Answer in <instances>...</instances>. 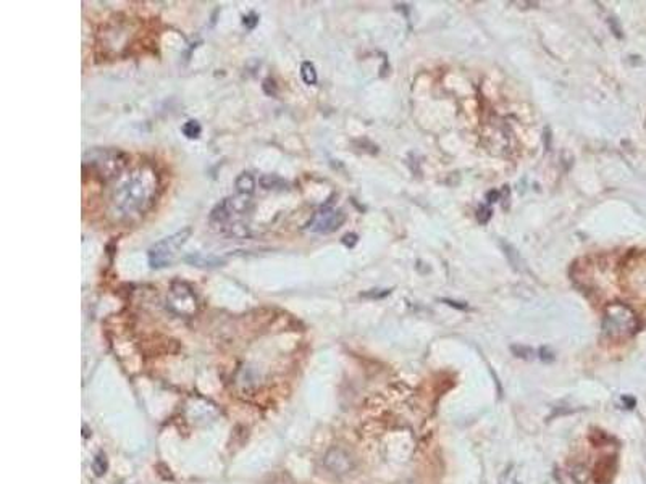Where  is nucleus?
<instances>
[{"label": "nucleus", "mask_w": 646, "mask_h": 484, "mask_svg": "<svg viewBox=\"0 0 646 484\" xmlns=\"http://www.w3.org/2000/svg\"><path fill=\"white\" fill-rule=\"evenodd\" d=\"M301 76L305 84H315L317 82V71H315V66L310 63V61H304L301 66Z\"/></svg>", "instance_id": "1a4fd4ad"}, {"label": "nucleus", "mask_w": 646, "mask_h": 484, "mask_svg": "<svg viewBox=\"0 0 646 484\" xmlns=\"http://www.w3.org/2000/svg\"><path fill=\"white\" fill-rule=\"evenodd\" d=\"M158 189V176L149 166H139L115 189L112 204L123 218L142 215L152 205Z\"/></svg>", "instance_id": "f257e3e1"}, {"label": "nucleus", "mask_w": 646, "mask_h": 484, "mask_svg": "<svg viewBox=\"0 0 646 484\" xmlns=\"http://www.w3.org/2000/svg\"><path fill=\"white\" fill-rule=\"evenodd\" d=\"M234 186H236V189H237V192H239V194L251 196L252 192H254V189H256V179H254L252 174L243 173V174H239L236 178Z\"/></svg>", "instance_id": "0eeeda50"}, {"label": "nucleus", "mask_w": 646, "mask_h": 484, "mask_svg": "<svg viewBox=\"0 0 646 484\" xmlns=\"http://www.w3.org/2000/svg\"><path fill=\"white\" fill-rule=\"evenodd\" d=\"M192 233V229L188 226L181 229V231L175 233L172 236L165 237L158 242H155L149 249V265L153 270H160V268L170 266L175 258L178 257V252L183 247L186 241L189 239V236Z\"/></svg>", "instance_id": "f03ea898"}, {"label": "nucleus", "mask_w": 646, "mask_h": 484, "mask_svg": "<svg viewBox=\"0 0 646 484\" xmlns=\"http://www.w3.org/2000/svg\"><path fill=\"white\" fill-rule=\"evenodd\" d=\"M181 131H183L184 136L188 137V139H197V137L201 136V133H202V128H201V125H199V121L189 120V121H186L183 125Z\"/></svg>", "instance_id": "6e6552de"}, {"label": "nucleus", "mask_w": 646, "mask_h": 484, "mask_svg": "<svg viewBox=\"0 0 646 484\" xmlns=\"http://www.w3.org/2000/svg\"><path fill=\"white\" fill-rule=\"evenodd\" d=\"M346 220V215L341 210H336L333 207L325 205L321 207L318 212L313 213V217L310 218V221L307 223V229L312 233H320V234H328L333 233L340 228Z\"/></svg>", "instance_id": "39448f33"}, {"label": "nucleus", "mask_w": 646, "mask_h": 484, "mask_svg": "<svg viewBox=\"0 0 646 484\" xmlns=\"http://www.w3.org/2000/svg\"><path fill=\"white\" fill-rule=\"evenodd\" d=\"M128 157L120 150L110 149H96L84 155V166H91L96 176L102 179H110L118 176V173L126 166Z\"/></svg>", "instance_id": "7ed1b4c3"}, {"label": "nucleus", "mask_w": 646, "mask_h": 484, "mask_svg": "<svg viewBox=\"0 0 646 484\" xmlns=\"http://www.w3.org/2000/svg\"><path fill=\"white\" fill-rule=\"evenodd\" d=\"M636 329V318L633 312L625 305L614 304L606 309L603 331L611 339H622L633 334Z\"/></svg>", "instance_id": "20e7f679"}, {"label": "nucleus", "mask_w": 646, "mask_h": 484, "mask_svg": "<svg viewBox=\"0 0 646 484\" xmlns=\"http://www.w3.org/2000/svg\"><path fill=\"white\" fill-rule=\"evenodd\" d=\"M325 463H327V466L330 468L332 471H335V473H348L351 468H352V458L346 454L344 450H341V449H333L330 454L327 455V460H325Z\"/></svg>", "instance_id": "423d86ee"}, {"label": "nucleus", "mask_w": 646, "mask_h": 484, "mask_svg": "<svg viewBox=\"0 0 646 484\" xmlns=\"http://www.w3.org/2000/svg\"><path fill=\"white\" fill-rule=\"evenodd\" d=\"M256 25H257V17H256V15H254V13H252V15H249V17H246V18H244V26L254 28Z\"/></svg>", "instance_id": "9d476101"}]
</instances>
